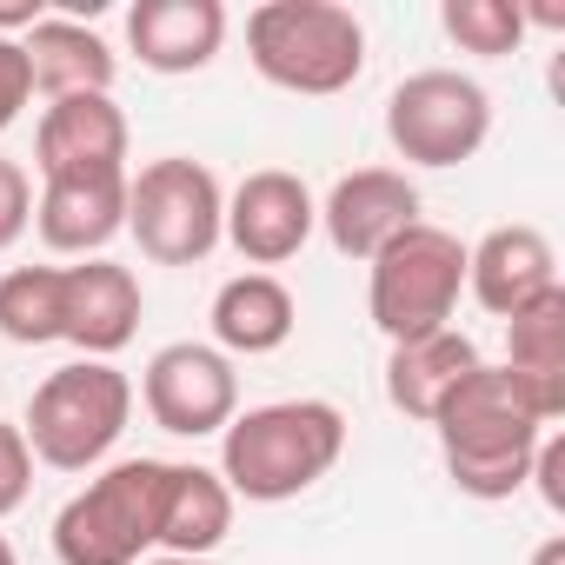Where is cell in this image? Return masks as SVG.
<instances>
[{
  "label": "cell",
  "instance_id": "obj_1",
  "mask_svg": "<svg viewBox=\"0 0 565 565\" xmlns=\"http://www.w3.org/2000/svg\"><path fill=\"white\" fill-rule=\"evenodd\" d=\"M545 426H552V413L505 366H486V360L433 413V433H439V452H446V479L466 499H512L532 479V452H539Z\"/></svg>",
  "mask_w": 565,
  "mask_h": 565
},
{
  "label": "cell",
  "instance_id": "obj_2",
  "mask_svg": "<svg viewBox=\"0 0 565 565\" xmlns=\"http://www.w3.org/2000/svg\"><path fill=\"white\" fill-rule=\"evenodd\" d=\"M347 452V413L333 399H273L233 413L220 433V479L233 499L279 505L320 486Z\"/></svg>",
  "mask_w": 565,
  "mask_h": 565
},
{
  "label": "cell",
  "instance_id": "obj_3",
  "mask_svg": "<svg viewBox=\"0 0 565 565\" xmlns=\"http://www.w3.org/2000/svg\"><path fill=\"white\" fill-rule=\"evenodd\" d=\"M246 54L259 81L333 100L366 74V28L340 0H266L246 14Z\"/></svg>",
  "mask_w": 565,
  "mask_h": 565
},
{
  "label": "cell",
  "instance_id": "obj_4",
  "mask_svg": "<svg viewBox=\"0 0 565 565\" xmlns=\"http://www.w3.org/2000/svg\"><path fill=\"white\" fill-rule=\"evenodd\" d=\"M173 466L167 459H120L94 472L54 519V558L61 565H140L147 545H160Z\"/></svg>",
  "mask_w": 565,
  "mask_h": 565
},
{
  "label": "cell",
  "instance_id": "obj_5",
  "mask_svg": "<svg viewBox=\"0 0 565 565\" xmlns=\"http://www.w3.org/2000/svg\"><path fill=\"white\" fill-rule=\"evenodd\" d=\"M127 419H134V380L107 360H74L34 386L21 433H28V452L41 466L87 472L120 446Z\"/></svg>",
  "mask_w": 565,
  "mask_h": 565
},
{
  "label": "cell",
  "instance_id": "obj_6",
  "mask_svg": "<svg viewBox=\"0 0 565 565\" xmlns=\"http://www.w3.org/2000/svg\"><path fill=\"white\" fill-rule=\"evenodd\" d=\"M366 266H373L366 273V313H373V327L393 347L452 327V307H459V287H466V246H459V233L419 220V226H406Z\"/></svg>",
  "mask_w": 565,
  "mask_h": 565
},
{
  "label": "cell",
  "instance_id": "obj_7",
  "mask_svg": "<svg viewBox=\"0 0 565 565\" xmlns=\"http://www.w3.org/2000/svg\"><path fill=\"white\" fill-rule=\"evenodd\" d=\"M220 226H226V193L213 167L167 153L127 173V233L153 266H200L220 246Z\"/></svg>",
  "mask_w": 565,
  "mask_h": 565
},
{
  "label": "cell",
  "instance_id": "obj_8",
  "mask_svg": "<svg viewBox=\"0 0 565 565\" xmlns=\"http://www.w3.org/2000/svg\"><path fill=\"white\" fill-rule=\"evenodd\" d=\"M492 134V100L472 74L426 67L406 74L386 100V140L413 167H466Z\"/></svg>",
  "mask_w": 565,
  "mask_h": 565
},
{
  "label": "cell",
  "instance_id": "obj_9",
  "mask_svg": "<svg viewBox=\"0 0 565 565\" xmlns=\"http://www.w3.org/2000/svg\"><path fill=\"white\" fill-rule=\"evenodd\" d=\"M140 399H147V419L173 439H206V433H226L233 413H239V373L220 347H200V340H173L147 360L140 373Z\"/></svg>",
  "mask_w": 565,
  "mask_h": 565
},
{
  "label": "cell",
  "instance_id": "obj_10",
  "mask_svg": "<svg viewBox=\"0 0 565 565\" xmlns=\"http://www.w3.org/2000/svg\"><path fill=\"white\" fill-rule=\"evenodd\" d=\"M313 226H320V206H313L307 180L287 167H259L233 186L220 239H233L246 266H287L313 239Z\"/></svg>",
  "mask_w": 565,
  "mask_h": 565
},
{
  "label": "cell",
  "instance_id": "obj_11",
  "mask_svg": "<svg viewBox=\"0 0 565 565\" xmlns=\"http://www.w3.org/2000/svg\"><path fill=\"white\" fill-rule=\"evenodd\" d=\"M320 226L347 259H380L406 226H419V186L399 167H360L327 193Z\"/></svg>",
  "mask_w": 565,
  "mask_h": 565
},
{
  "label": "cell",
  "instance_id": "obj_12",
  "mask_svg": "<svg viewBox=\"0 0 565 565\" xmlns=\"http://www.w3.org/2000/svg\"><path fill=\"white\" fill-rule=\"evenodd\" d=\"M34 167L41 180H67V173H127V114L114 107V94H67L47 100L41 127H34Z\"/></svg>",
  "mask_w": 565,
  "mask_h": 565
},
{
  "label": "cell",
  "instance_id": "obj_13",
  "mask_svg": "<svg viewBox=\"0 0 565 565\" xmlns=\"http://www.w3.org/2000/svg\"><path fill=\"white\" fill-rule=\"evenodd\" d=\"M466 287L492 320H512L558 287V253L539 226H492L479 246H466Z\"/></svg>",
  "mask_w": 565,
  "mask_h": 565
},
{
  "label": "cell",
  "instance_id": "obj_14",
  "mask_svg": "<svg viewBox=\"0 0 565 565\" xmlns=\"http://www.w3.org/2000/svg\"><path fill=\"white\" fill-rule=\"evenodd\" d=\"M127 47L153 74H200L226 47V8L220 0H140L127 14Z\"/></svg>",
  "mask_w": 565,
  "mask_h": 565
},
{
  "label": "cell",
  "instance_id": "obj_15",
  "mask_svg": "<svg viewBox=\"0 0 565 565\" xmlns=\"http://www.w3.org/2000/svg\"><path fill=\"white\" fill-rule=\"evenodd\" d=\"M34 226L54 253H100L114 233H127V173H67L41 180Z\"/></svg>",
  "mask_w": 565,
  "mask_h": 565
},
{
  "label": "cell",
  "instance_id": "obj_16",
  "mask_svg": "<svg viewBox=\"0 0 565 565\" xmlns=\"http://www.w3.org/2000/svg\"><path fill=\"white\" fill-rule=\"evenodd\" d=\"M140 333V279L134 266L114 259H87L67 266V347H81V360H107Z\"/></svg>",
  "mask_w": 565,
  "mask_h": 565
},
{
  "label": "cell",
  "instance_id": "obj_17",
  "mask_svg": "<svg viewBox=\"0 0 565 565\" xmlns=\"http://www.w3.org/2000/svg\"><path fill=\"white\" fill-rule=\"evenodd\" d=\"M21 54H28V74L47 100H67V94H114V47L81 28V21H61V14H41L28 34H21Z\"/></svg>",
  "mask_w": 565,
  "mask_h": 565
},
{
  "label": "cell",
  "instance_id": "obj_18",
  "mask_svg": "<svg viewBox=\"0 0 565 565\" xmlns=\"http://www.w3.org/2000/svg\"><path fill=\"white\" fill-rule=\"evenodd\" d=\"M294 327H300V307L287 294V279H273V273H233L213 294V340L226 353H246V360L279 353L294 340Z\"/></svg>",
  "mask_w": 565,
  "mask_h": 565
},
{
  "label": "cell",
  "instance_id": "obj_19",
  "mask_svg": "<svg viewBox=\"0 0 565 565\" xmlns=\"http://www.w3.org/2000/svg\"><path fill=\"white\" fill-rule=\"evenodd\" d=\"M479 366V347L466 340V333H426V340H406V347H393V360H386V399L406 413V419H426L433 426V413L446 406V393L466 380Z\"/></svg>",
  "mask_w": 565,
  "mask_h": 565
},
{
  "label": "cell",
  "instance_id": "obj_20",
  "mask_svg": "<svg viewBox=\"0 0 565 565\" xmlns=\"http://www.w3.org/2000/svg\"><path fill=\"white\" fill-rule=\"evenodd\" d=\"M505 373L558 419L565 413V287L505 320Z\"/></svg>",
  "mask_w": 565,
  "mask_h": 565
},
{
  "label": "cell",
  "instance_id": "obj_21",
  "mask_svg": "<svg viewBox=\"0 0 565 565\" xmlns=\"http://www.w3.org/2000/svg\"><path fill=\"white\" fill-rule=\"evenodd\" d=\"M226 532H233V492H226V479L206 472V466H173L167 512H160L167 558H206Z\"/></svg>",
  "mask_w": 565,
  "mask_h": 565
},
{
  "label": "cell",
  "instance_id": "obj_22",
  "mask_svg": "<svg viewBox=\"0 0 565 565\" xmlns=\"http://www.w3.org/2000/svg\"><path fill=\"white\" fill-rule=\"evenodd\" d=\"M0 333L14 347H54L67 333V266L0 273Z\"/></svg>",
  "mask_w": 565,
  "mask_h": 565
},
{
  "label": "cell",
  "instance_id": "obj_23",
  "mask_svg": "<svg viewBox=\"0 0 565 565\" xmlns=\"http://www.w3.org/2000/svg\"><path fill=\"white\" fill-rule=\"evenodd\" d=\"M439 28L459 54H479V61H499V54H519L525 41V8L519 0H446L439 8Z\"/></svg>",
  "mask_w": 565,
  "mask_h": 565
},
{
  "label": "cell",
  "instance_id": "obj_24",
  "mask_svg": "<svg viewBox=\"0 0 565 565\" xmlns=\"http://www.w3.org/2000/svg\"><path fill=\"white\" fill-rule=\"evenodd\" d=\"M34 492V452L14 419H0V519H14Z\"/></svg>",
  "mask_w": 565,
  "mask_h": 565
},
{
  "label": "cell",
  "instance_id": "obj_25",
  "mask_svg": "<svg viewBox=\"0 0 565 565\" xmlns=\"http://www.w3.org/2000/svg\"><path fill=\"white\" fill-rule=\"evenodd\" d=\"M28 226H34V180H28L21 160L0 153V253H8Z\"/></svg>",
  "mask_w": 565,
  "mask_h": 565
},
{
  "label": "cell",
  "instance_id": "obj_26",
  "mask_svg": "<svg viewBox=\"0 0 565 565\" xmlns=\"http://www.w3.org/2000/svg\"><path fill=\"white\" fill-rule=\"evenodd\" d=\"M34 100V74H28V54L21 41H0V134L21 120V107Z\"/></svg>",
  "mask_w": 565,
  "mask_h": 565
},
{
  "label": "cell",
  "instance_id": "obj_27",
  "mask_svg": "<svg viewBox=\"0 0 565 565\" xmlns=\"http://www.w3.org/2000/svg\"><path fill=\"white\" fill-rule=\"evenodd\" d=\"M532 479H539L545 505H552V512H565V439H558V433H545V439H539V452H532Z\"/></svg>",
  "mask_w": 565,
  "mask_h": 565
},
{
  "label": "cell",
  "instance_id": "obj_28",
  "mask_svg": "<svg viewBox=\"0 0 565 565\" xmlns=\"http://www.w3.org/2000/svg\"><path fill=\"white\" fill-rule=\"evenodd\" d=\"M41 21V0H0V41H21Z\"/></svg>",
  "mask_w": 565,
  "mask_h": 565
},
{
  "label": "cell",
  "instance_id": "obj_29",
  "mask_svg": "<svg viewBox=\"0 0 565 565\" xmlns=\"http://www.w3.org/2000/svg\"><path fill=\"white\" fill-rule=\"evenodd\" d=\"M532 565H565V539H558V532H552V539H545V545H539V552H532Z\"/></svg>",
  "mask_w": 565,
  "mask_h": 565
},
{
  "label": "cell",
  "instance_id": "obj_30",
  "mask_svg": "<svg viewBox=\"0 0 565 565\" xmlns=\"http://www.w3.org/2000/svg\"><path fill=\"white\" fill-rule=\"evenodd\" d=\"M0 565H21V558H14V545H8V539H0Z\"/></svg>",
  "mask_w": 565,
  "mask_h": 565
},
{
  "label": "cell",
  "instance_id": "obj_31",
  "mask_svg": "<svg viewBox=\"0 0 565 565\" xmlns=\"http://www.w3.org/2000/svg\"><path fill=\"white\" fill-rule=\"evenodd\" d=\"M153 565H206V558H153Z\"/></svg>",
  "mask_w": 565,
  "mask_h": 565
}]
</instances>
